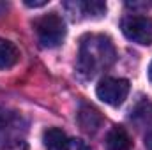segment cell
I'll return each mask as SVG.
<instances>
[{"label":"cell","instance_id":"8","mask_svg":"<svg viewBox=\"0 0 152 150\" xmlns=\"http://www.w3.org/2000/svg\"><path fill=\"white\" fill-rule=\"evenodd\" d=\"M106 147L110 150H129L133 147V138L122 125H115L106 134Z\"/></svg>","mask_w":152,"mask_h":150},{"label":"cell","instance_id":"4","mask_svg":"<svg viewBox=\"0 0 152 150\" xmlns=\"http://www.w3.org/2000/svg\"><path fill=\"white\" fill-rule=\"evenodd\" d=\"M27 131V120L18 111L0 108V147L21 140Z\"/></svg>","mask_w":152,"mask_h":150},{"label":"cell","instance_id":"2","mask_svg":"<svg viewBox=\"0 0 152 150\" xmlns=\"http://www.w3.org/2000/svg\"><path fill=\"white\" fill-rule=\"evenodd\" d=\"M34 28H36L41 46L44 48H57L62 44V41L66 37L64 20L57 12H50V14L37 18L34 21Z\"/></svg>","mask_w":152,"mask_h":150},{"label":"cell","instance_id":"9","mask_svg":"<svg viewBox=\"0 0 152 150\" xmlns=\"http://www.w3.org/2000/svg\"><path fill=\"white\" fill-rule=\"evenodd\" d=\"M42 143L46 150H67L69 149V138L66 133L58 127H50L42 134Z\"/></svg>","mask_w":152,"mask_h":150},{"label":"cell","instance_id":"16","mask_svg":"<svg viewBox=\"0 0 152 150\" xmlns=\"http://www.w3.org/2000/svg\"><path fill=\"white\" fill-rule=\"evenodd\" d=\"M149 79L152 81V62H151V66H149Z\"/></svg>","mask_w":152,"mask_h":150},{"label":"cell","instance_id":"11","mask_svg":"<svg viewBox=\"0 0 152 150\" xmlns=\"http://www.w3.org/2000/svg\"><path fill=\"white\" fill-rule=\"evenodd\" d=\"M131 118L136 120V122H151L152 120V101H149V99L142 101V103L133 110Z\"/></svg>","mask_w":152,"mask_h":150},{"label":"cell","instance_id":"10","mask_svg":"<svg viewBox=\"0 0 152 150\" xmlns=\"http://www.w3.org/2000/svg\"><path fill=\"white\" fill-rule=\"evenodd\" d=\"M20 60V50L14 42L7 39H0V71L11 69Z\"/></svg>","mask_w":152,"mask_h":150},{"label":"cell","instance_id":"1","mask_svg":"<svg viewBox=\"0 0 152 150\" xmlns=\"http://www.w3.org/2000/svg\"><path fill=\"white\" fill-rule=\"evenodd\" d=\"M117 53L113 42L104 36H85L80 42L78 71L85 78H94L113 66Z\"/></svg>","mask_w":152,"mask_h":150},{"label":"cell","instance_id":"7","mask_svg":"<svg viewBox=\"0 0 152 150\" xmlns=\"http://www.w3.org/2000/svg\"><path fill=\"white\" fill-rule=\"evenodd\" d=\"M78 122H80V125H81L83 131H87V133H96V131L99 129L103 118H101V113L97 111L94 106H90V104H81V106H80V111H78Z\"/></svg>","mask_w":152,"mask_h":150},{"label":"cell","instance_id":"12","mask_svg":"<svg viewBox=\"0 0 152 150\" xmlns=\"http://www.w3.org/2000/svg\"><path fill=\"white\" fill-rule=\"evenodd\" d=\"M0 150H28V145H27V141H23V140H16V141H12V143H7V145L0 147Z\"/></svg>","mask_w":152,"mask_h":150},{"label":"cell","instance_id":"13","mask_svg":"<svg viewBox=\"0 0 152 150\" xmlns=\"http://www.w3.org/2000/svg\"><path fill=\"white\" fill-rule=\"evenodd\" d=\"M67 150H92L83 140H69V149Z\"/></svg>","mask_w":152,"mask_h":150},{"label":"cell","instance_id":"14","mask_svg":"<svg viewBox=\"0 0 152 150\" xmlns=\"http://www.w3.org/2000/svg\"><path fill=\"white\" fill-rule=\"evenodd\" d=\"M48 2L46 0H41V2H30V0H27L25 2V5H28V7H42V5H46Z\"/></svg>","mask_w":152,"mask_h":150},{"label":"cell","instance_id":"5","mask_svg":"<svg viewBox=\"0 0 152 150\" xmlns=\"http://www.w3.org/2000/svg\"><path fill=\"white\" fill-rule=\"evenodd\" d=\"M96 94L103 103L110 106H120L129 94V81L124 78H104L99 81Z\"/></svg>","mask_w":152,"mask_h":150},{"label":"cell","instance_id":"15","mask_svg":"<svg viewBox=\"0 0 152 150\" xmlns=\"http://www.w3.org/2000/svg\"><path fill=\"white\" fill-rule=\"evenodd\" d=\"M145 149L147 150H152V131L145 136Z\"/></svg>","mask_w":152,"mask_h":150},{"label":"cell","instance_id":"6","mask_svg":"<svg viewBox=\"0 0 152 150\" xmlns=\"http://www.w3.org/2000/svg\"><path fill=\"white\" fill-rule=\"evenodd\" d=\"M66 7L69 9V12L73 14H81L85 18H101L106 12V4L99 2V0H83V2H73V4H66Z\"/></svg>","mask_w":152,"mask_h":150},{"label":"cell","instance_id":"3","mask_svg":"<svg viewBox=\"0 0 152 150\" xmlns=\"http://www.w3.org/2000/svg\"><path fill=\"white\" fill-rule=\"evenodd\" d=\"M120 28L124 36L142 46L152 44V18L142 14H131L126 16L120 23Z\"/></svg>","mask_w":152,"mask_h":150}]
</instances>
